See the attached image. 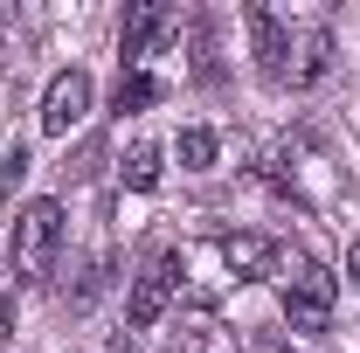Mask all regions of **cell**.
Masks as SVG:
<instances>
[{
  "label": "cell",
  "instance_id": "cell-1",
  "mask_svg": "<svg viewBox=\"0 0 360 353\" xmlns=\"http://www.w3.org/2000/svg\"><path fill=\"white\" fill-rule=\"evenodd\" d=\"M270 277L284 284V319H291V333H326L340 284H333L312 257H284V250H277V270H270Z\"/></svg>",
  "mask_w": 360,
  "mask_h": 353
},
{
  "label": "cell",
  "instance_id": "cell-2",
  "mask_svg": "<svg viewBox=\"0 0 360 353\" xmlns=\"http://www.w3.org/2000/svg\"><path fill=\"white\" fill-rule=\"evenodd\" d=\"M56 250H63V208L56 201H28L14 215V277L21 284H42L56 270Z\"/></svg>",
  "mask_w": 360,
  "mask_h": 353
},
{
  "label": "cell",
  "instance_id": "cell-3",
  "mask_svg": "<svg viewBox=\"0 0 360 353\" xmlns=\"http://www.w3.org/2000/svg\"><path fill=\"white\" fill-rule=\"evenodd\" d=\"M243 21H250V42H257V70H264V84H291V35H284V21L270 14L264 0H250L243 7Z\"/></svg>",
  "mask_w": 360,
  "mask_h": 353
},
{
  "label": "cell",
  "instance_id": "cell-4",
  "mask_svg": "<svg viewBox=\"0 0 360 353\" xmlns=\"http://www.w3.org/2000/svg\"><path fill=\"white\" fill-rule=\"evenodd\" d=\"M84 111H90V77L84 70L49 77V90H42V132L49 139H70L77 125H84Z\"/></svg>",
  "mask_w": 360,
  "mask_h": 353
},
{
  "label": "cell",
  "instance_id": "cell-5",
  "mask_svg": "<svg viewBox=\"0 0 360 353\" xmlns=\"http://www.w3.org/2000/svg\"><path fill=\"white\" fill-rule=\"evenodd\" d=\"M174 270H180L174 257H160V264H153V270H146V277L132 284V305H125V319H132V333H146V326H160V312L174 305V284H180Z\"/></svg>",
  "mask_w": 360,
  "mask_h": 353
},
{
  "label": "cell",
  "instance_id": "cell-6",
  "mask_svg": "<svg viewBox=\"0 0 360 353\" xmlns=\"http://www.w3.org/2000/svg\"><path fill=\"white\" fill-rule=\"evenodd\" d=\"M160 35H167V7L139 0L132 14H125V28H118V56H125V63H139V56H146V49L160 42Z\"/></svg>",
  "mask_w": 360,
  "mask_h": 353
},
{
  "label": "cell",
  "instance_id": "cell-7",
  "mask_svg": "<svg viewBox=\"0 0 360 353\" xmlns=\"http://www.w3.org/2000/svg\"><path fill=\"white\" fill-rule=\"evenodd\" d=\"M222 264L236 270V277H270L277 270V243H264V236H222Z\"/></svg>",
  "mask_w": 360,
  "mask_h": 353
},
{
  "label": "cell",
  "instance_id": "cell-8",
  "mask_svg": "<svg viewBox=\"0 0 360 353\" xmlns=\"http://www.w3.org/2000/svg\"><path fill=\"white\" fill-rule=\"evenodd\" d=\"M118 174H125V187H139V194H146V187H160V146H132Z\"/></svg>",
  "mask_w": 360,
  "mask_h": 353
},
{
  "label": "cell",
  "instance_id": "cell-9",
  "mask_svg": "<svg viewBox=\"0 0 360 353\" xmlns=\"http://www.w3.org/2000/svg\"><path fill=\"white\" fill-rule=\"evenodd\" d=\"M180 167H187V174L215 167V132H208V125H187V132H180Z\"/></svg>",
  "mask_w": 360,
  "mask_h": 353
},
{
  "label": "cell",
  "instance_id": "cell-10",
  "mask_svg": "<svg viewBox=\"0 0 360 353\" xmlns=\"http://www.w3.org/2000/svg\"><path fill=\"white\" fill-rule=\"evenodd\" d=\"M146 104H160V84L146 70H125L118 77V111H146Z\"/></svg>",
  "mask_w": 360,
  "mask_h": 353
},
{
  "label": "cell",
  "instance_id": "cell-11",
  "mask_svg": "<svg viewBox=\"0 0 360 353\" xmlns=\"http://www.w3.org/2000/svg\"><path fill=\"white\" fill-rule=\"evenodd\" d=\"M319 70H326V35H305V49H298V63H291V84H319Z\"/></svg>",
  "mask_w": 360,
  "mask_h": 353
},
{
  "label": "cell",
  "instance_id": "cell-12",
  "mask_svg": "<svg viewBox=\"0 0 360 353\" xmlns=\"http://www.w3.org/2000/svg\"><path fill=\"white\" fill-rule=\"evenodd\" d=\"M347 277H354V291H360V243L347 250Z\"/></svg>",
  "mask_w": 360,
  "mask_h": 353
},
{
  "label": "cell",
  "instance_id": "cell-13",
  "mask_svg": "<svg viewBox=\"0 0 360 353\" xmlns=\"http://www.w3.org/2000/svg\"><path fill=\"white\" fill-rule=\"evenodd\" d=\"M7 333H14V305L0 298V340H7Z\"/></svg>",
  "mask_w": 360,
  "mask_h": 353
},
{
  "label": "cell",
  "instance_id": "cell-14",
  "mask_svg": "<svg viewBox=\"0 0 360 353\" xmlns=\"http://www.w3.org/2000/svg\"><path fill=\"white\" fill-rule=\"evenodd\" d=\"M111 353H139V347H132V333H125V340H111Z\"/></svg>",
  "mask_w": 360,
  "mask_h": 353
},
{
  "label": "cell",
  "instance_id": "cell-15",
  "mask_svg": "<svg viewBox=\"0 0 360 353\" xmlns=\"http://www.w3.org/2000/svg\"><path fill=\"white\" fill-rule=\"evenodd\" d=\"M257 353H291V347H277V340H257Z\"/></svg>",
  "mask_w": 360,
  "mask_h": 353
}]
</instances>
